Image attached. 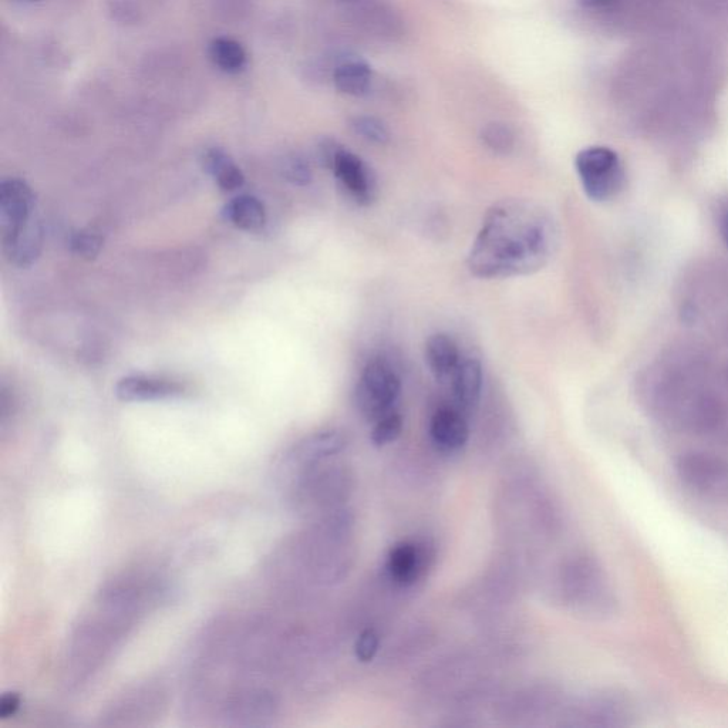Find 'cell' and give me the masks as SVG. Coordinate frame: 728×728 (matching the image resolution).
<instances>
[{"mask_svg":"<svg viewBox=\"0 0 728 728\" xmlns=\"http://www.w3.org/2000/svg\"><path fill=\"white\" fill-rule=\"evenodd\" d=\"M556 245L558 229L546 208L529 200H502L485 214L467 266L481 279L534 275L549 264Z\"/></svg>","mask_w":728,"mask_h":728,"instance_id":"1","label":"cell"},{"mask_svg":"<svg viewBox=\"0 0 728 728\" xmlns=\"http://www.w3.org/2000/svg\"><path fill=\"white\" fill-rule=\"evenodd\" d=\"M565 595L571 605L589 615H608L616 606L605 572L589 556H578L566 568Z\"/></svg>","mask_w":728,"mask_h":728,"instance_id":"2","label":"cell"},{"mask_svg":"<svg viewBox=\"0 0 728 728\" xmlns=\"http://www.w3.org/2000/svg\"><path fill=\"white\" fill-rule=\"evenodd\" d=\"M576 171L592 201H608L622 191L625 171L618 154L608 147H589L576 155Z\"/></svg>","mask_w":728,"mask_h":728,"instance_id":"3","label":"cell"},{"mask_svg":"<svg viewBox=\"0 0 728 728\" xmlns=\"http://www.w3.org/2000/svg\"><path fill=\"white\" fill-rule=\"evenodd\" d=\"M401 382L399 374L384 360L366 364L355 390V404L364 419L377 421L392 411L399 400Z\"/></svg>","mask_w":728,"mask_h":728,"instance_id":"4","label":"cell"},{"mask_svg":"<svg viewBox=\"0 0 728 728\" xmlns=\"http://www.w3.org/2000/svg\"><path fill=\"white\" fill-rule=\"evenodd\" d=\"M680 481L707 500L728 502V460L706 453H687L676 463Z\"/></svg>","mask_w":728,"mask_h":728,"instance_id":"5","label":"cell"},{"mask_svg":"<svg viewBox=\"0 0 728 728\" xmlns=\"http://www.w3.org/2000/svg\"><path fill=\"white\" fill-rule=\"evenodd\" d=\"M35 194L25 181L9 178L0 184L2 241L15 237L35 221Z\"/></svg>","mask_w":728,"mask_h":728,"instance_id":"6","label":"cell"},{"mask_svg":"<svg viewBox=\"0 0 728 728\" xmlns=\"http://www.w3.org/2000/svg\"><path fill=\"white\" fill-rule=\"evenodd\" d=\"M336 180L349 197L362 207H369L377 198V180L369 164L352 151L342 148L332 167Z\"/></svg>","mask_w":728,"mask_h":728,"instance_id":"7","label":"cell"},{"mask_svg":"<svg viewBox=\"0 0 728 728\" xmlns=\"http://www.w3.org/2000/svg\"><path fill=\"white\" fill-rule=\"evenodd\" d=\"M345 434L336 430L319 431L296 443L283 458L282 467L289 473L323 463L345 450Z\"/></svg>","mask_w":728,"mask_h":728,"instance_id":"8","label":"cell"},{"mask_svg":"<svg viewBox=\"0 0 728 728\" xmlns=\"http://www.w3.org/2000/svg\"><path fill=\"white\" fill-rule=\"evenodd\" d=\"M430 561L427 546L406 541L394 545L386 559V575L400 588H410L423 578Z\"/></svg>","mask_w":728,"mask_h":728,"instance_id":"9","label":"cell"},{"mask_svg":"<svg viewBox=\"0 0 728 728\" xmlns=\"http://www.w3.org/2000/svg\"><path fill=\"white\" fill-rule=\"evenodd\" d=\"M430 437L434 446L446 454L463 450L470 438V428L461 411L441 407L430 421Z\"/></svg>","mask_w":728,"mask_h":728,"instance_id":"10","label":"cell"},{"mask_svg":"<svg viewBox=\"0 0 728 728\" xmlns=\"http://www.w3.org/2000/svg\"><path fill=\"white\" fill-rule=\"evenodd\" d=\"M184 389L180 383L160 377L127 376L116 386V396L126 403L157 401L181 396Z\"/></svg>","mask_w":728,"mask_h":728,"instance_id":"11","label":"cell"},{"mask_svg":"<svg viewBox=\"0 0 728 728\" xmlns=\"http://www.w3.org/2000/svg\"><path fill=\"white\" fill-rule=\"evenodd\" d=\"M453 394L463 410H473L480 403L483 392V366L477 359L460 363L453 376Z\"/></svg>","mask_w":728,"mask_h":728,"instance_id":"12","label":"cell"},{"mask_svg":"<svg viewBox=\"0 0 728 728\" xmlns=\"http://www.w3.org/2000/svg\"><path fill=\"white\" fill-rule=\"evenodd\" d=\"M424 357L430 372L438 380L447 379L453 376L457 367L460 366V350L450 336L444 333H436L428 337L424 347Z\"/></svg>","mask_w":728,"mask_h":728,"instance_id":"13","label":"cell"},{"mask_svg":"<svg viewBox=\"0 0 728 728\" xmlns=\"http://www.w3.org/2000/svg\"><path fill=\"white\" fill-rule=\"evenodd\" d=\"M332 82L336 89L346 96H366L373 83L372 67L357 57L342 60L336 64Z\"/></svg>","mask_w":728,"mask_h":728,"instance_id":"14","label":"cell"},{"mask_svg":"<svg viewBox=\"0 0 728 728\" xmlns=\"http://www.w3.org/2000/svg\"><path fill=\"white\" fill-rule=\"evenodd\" d=\"M202 164L222 191L232 192L244 187V173L235 163L234 158L222 148H208L202 155Z\"/></svg>","mask_w":728,"mask_h":728,"instance_id":"15","label":"cell"},{"mask_svg":"<svg viewBox=\"0 0 728 728\" xmlns=\"http://www.w3.org/2000/svg\"><path fill=\"white\" fill-rule=\"evenodd\" d=\"M208 56L219 72L237 76L245 72L249 63L248 50L234 37L217 36L208 45Z\"/></svg>","mask_w":728,"mask_h":728,"instance_id":"16","label":"cell"},{"mask_svg":"<svg viewBox=\"0 0 728 728\" xmlns=\"http://www.w3.org/2000/svg\"><path fill=\"white\" fill-rule=\"evenodd\" d=\"M225 219L242 231H261L266 224L265 205L252 195H239L232 198L224 207Z\"/></svg>","mask_w":728,"mask_h":728,"instance_id":"17","label":"cell"},{"mask_svg":"<svg viewBox=\"0 0 728 728\" xmlns=\"http://www.w3.org/2000/svg\"><path fill=\"white\" fill-rule=\"evenodd\" d=\"M481 141L492 153L508 155L514 151L515 134L507 124L494 121V123H488L481 130Z\"/></svg>","mask_w":728,"mask_h":728,"instance_id":"18","label":"cell"},{"mask_svg":"<svg viewBox=\"0 0 728 728\" xmlns=\"http://www.w3.org/2000/svg\"><path fill=\"white\" fill-rule=\"evenodd\" d=\"M403 433V419L399 413L390 411L386 416L374 421L372 441L376 447L389 446Z\"/></svg>","mask_w":728,"mask_h":728,"instance_id":"19","label":"cell"},{"mask_svg":"<svg viewBox=\"0 0 728 728\" xmlns=\"http://www.w3.org/2000/svg\"><path fill=\"white\" fill-rule=\"evenodd\" d=\"M350 124H352L353 131H355L357 136L364 138L369 143L383 146V144H387L390 141L389 128H387L382 120L376 119V117L357 116L350 121Z\"/></svg>","mask_w":728,"mask_h":728,"instance_id":"20","label":"cell"},{"mask_svg":"<svg viewBox=\"0 0 728 728\" xmlns=\"http://www.w3.org/2000/svg\"><path fill=\"white\" fill-rule=\"evenodd\" d=\"M70 246L77 255L91 259L99 255L101 246H103V239H101L100 235L94 234L93 231L84 229V231L72 235Z\"/></svg>","mask_w":728,"mask_h":728,"instance_id":"21","label":"cell"},{"mask_svg":"<svg viewBox=\"0 0 728 728\" xmlns=\"http://www.w3.org/2000/svg\"><path fill=\"white\" fill-rule=\"evenodd\" d=\"M380 647L379 633L374 629H366L357 637L355 645L356 659L362 663H370L377 656Z\"/></svg>","mask_w":728,"mask_h":728,"instance_id":"22","label":"cell"},{"mask_svg":"<svg viewBox=\"0 0 728 728\" xmlns=\"http://www.w3.org/2000/svg\"><path fill=\"white\" fill-rule=\"evenodd\" d=\"M283 175H285L286 180L291 181L292 184L301 185V187H305L312 181V171H310L309 164L298 155H292L285 161Z\"/></svg>","mask_w":728,"mask_h":728,"instance_id":"23","label":"cell"},{"mask_svg":"<svg viewBox=\"0 0 728 728\" xmlns=\"http://www.w3.org/2000/svg\"><path fill=\"white\" fill-rule=\"evenodd\" d=\"M342 148L343 146H340V144L337 143L336 140H332V138H323L318 146V157L320 164H322L323 167L332 170L333 163H335L337 154L342 151Z\"/></svg>","mask_w":728,"mask_h":728,"instance_id":"24","label":"cell"},{"mask_svg":"<svg viewBox=\"0 0 728 728\" xmlns=\"http://www.w3.org/2000/svg\"><path fill=\"white\" fill-rule=\"evenodd\" d=\"M20 706V697L16 693H6L0 700V717L9 719L10 716L18 711Z\"/></svg>","mask_w":728,"mask_h":728,"instance_id":"25","label":"cell"},{"mask_svg":"<svg viewBox=\"0 0 728 728\" xmlns=\"http://www.w3.org/2000/svg\"><path fill=\"white\" fill-rule=\"evenodd\" d=\"M579 2H581L583 8L602 9L608 8V6H612L613 3L616 2V0H579Z\"/></svg>","mask_w":728,"mask_h":728,"instance_id":"26","label":"cell"},{"mask_svg":"<svg viewBox=\"0 0 728 728\" xmlns=\"http://www.w3.org/2000/svg\"><path fill=\"white\" fill-rule=\"evenodd\" d=\"M22 2H39V0H22Z\"/></svg>","mask_w":728,"mask_h":728,"instance_id":"27","label":"cell"}]
</instances>
